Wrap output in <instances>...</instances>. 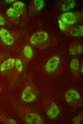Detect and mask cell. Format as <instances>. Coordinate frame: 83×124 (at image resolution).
I'll return each mask as SVG.
<instances>
[{
	"mask_svg": "<svg viewBox=\"0 0 83 124\" xmlns=\"http://www.w3.org/2000/svg\"><path fill=\"white\" fill-rule=\"evenodd\" d=\"M9 100L15 112L26 124H43V118L38 112L30 105L22 104L12 95L9 96Z\"/></svg>",
	"mask_w": 83,
	"mask_h": 124,
	"instance_id": "cell-1",
	"label": "cell"
},
{
	"mask_svg": "<svg viewBox=\"0 0 83 124\" xmlns=\"http://www.w3.org/2000/svg\"><path fill=\"white\" fill-rule=\"evenodd\" d=\"M33 79V73L30 72L28 75L25 86L21 96V99L25 103H31L35 101L38 96L39 91Z\"/></svg>",
	"mask_w": 83,
	"mask_h": 124,
	"instance_id": "cell-2",
	"label": "cell"
},
{
	"mask_svg": "<svg viewBox=\"0 0 83 124\" xmlns=\"http://www.w3.org/2000/svg\"><path fill=\"white\" fill-rule=\"evenodd\" d=\"M63 68L62 61L58 55L50 57L45 63L43 71L46 75L51 77H56L62 73Z\"/></svg>",
	"mask_w": 83,
	"mask_h": 124,
	"instance_id": "cell-3",
	"label": "cell"
},
{
	"mask_svg": "<svg viewBox=\"0 0 83 124\" xmlns=\"http://www.w3.org/2000/svg\"><path fill=\"white\" fill-rule=\"evenodd\" d=\"M29 41L31 44L40 49L47 48L51 45L52 39L46 32L40 31L34 33L31 36Z\"/></svg>",
	"mask_w": 83,
	"mask_h": 124,
	"instance_id": "cell-4",
	"label": "cell"
},
{
	"mask_svg": "<svg viewBox=\"0 0 83 124\" xmlns=\"http://www.w3.org/2000/svg\"><path fill=\"white\" fill-rule=\"evenodd\" d=\"M42 104L44 112L50 119H55L60 114V109L55 102L51 97L48 96L43 97Z\"/></svg>",
	"mask_w": 83,
	"mask_h": 124,
	"instance_id": "cell-5",
	"label": "cell"
},
{
	"mask_svg": "<svg viewBox=\"0 0 83 124\" xmlns=\"http://www.w3.org/2000/svg\"><path fill=\"white\" fill-rule=\"evenodd\" d=\"M64 97L66 102L72 107H78L81 106L83 103V99L80 94L74 88L68 90L65 93Z\"/></svg>",
	"mask_w": 83,
	"mask_h": 124,
	"instance_id": "cell-6",
	"label": "cell"
},
{
	"mask_svg": "<svg viewBox=\"0 0 83 124\" xmlns=\"http://www.w3.org/2000/svg\"><path fill=\"white\" fill-rule=\"evenodd\" d=\"M16 59L10 57L5 60L0 66V73L4 77L11 78L15 68Z\"/></svg>",
	"mask_w": 83,
	"mask_h": 124,
	"instance_id": "cell-7",
	"label": "cell"
},
{
	"mask_svg": "<svg viewBox=\"0 0 83 124\" xmlns=\"http://www.w3.org/2000/svg\"><path fill=\"white\" fill-rule=\"evenodd\" d=\"M23 66L20 58L16 59L14 73L10 83L9 88L12 89L18 80L23 70Z\"/></svg>",
	"mask_w": 83,
	"mask_h": 124,
	"instance_id": "cell-8",
	"label": "cell"
},
{
	"mask_svg": "<svg viewBox=\"0 0 83 124\" xmlns=\"http://www.w3.org/2000/svg\"><path fill=\"white\" fill-rule=\"evenodd\" d=\"M77 12H67L63 13L61 16V19L63 23L68 25L74 24L77 22L80 15Z\"/></svg>",
	"mask_w": 83,
	"mask_h": 124,
	"instance_id": "cell-9",
	"label": "cell"
},
{
	"mask_svg": "<svg viewBox=\"0 0 83 124\" xmlns=\"http://www.w3.org/2000/svg\"><path fill=\"white\" fill-rule=\"evenodd\" d=\"M33 52L31 47L29 45H26L24 47L20 59L23 67H25L32 58Z\"/></svg>",
	"mask_w": 83,
	"mask_h": 124,
	"instance_id": "cell-10",
	"label": "cell"
},
{
	"mask_svg": "<svg viewBox=\"0 0 83 124\" xmlns=\"http://www.w3.org/2000/svg\"><path fill=\"white\" fill-rule=\"evenodd\" d=\"M44 4L43 0H34L31 2L29 8V14L33 16L37 14L43 8Z\"/></svg>",
	"mask_w": 83,
	"mask_h": 124,
	"instance_id": "cell-11",
	"label": "cell"
},
{
	"mask_svg": "<svg viewBox=\"0 0 83 124\" xmlns=\"http://www.w3.org/2000/svg\"><path fill=\"white\" fill-rule=\"evenodd\" d=\"M0 38L2 42L8 46L12 45L14 42V39L11 34L6 29H0Z\"/></svg>",
	"mask_w": 83,
	"mask_h": 124,
	"instance_id": "cell-12",
	"label": "cell"
},
{
	"mask_svg": "<svg viewBox=\"0 0 83 124\" xmlns=\"http://www.w3.org/2000/svg\"><path fill=\"white\" fill-rule=\"evenodd\" d=\"M80 64L78 59L74 57L71 60L69 64V68L74 76L79 77L80 74Z\"/></svg>",
	"mask_w": 83,
	"mask_h": 124,
	"instance_id": "cell-13",
	"label": "cell"
},
{
	"mask_svg": "<svg viewBox=\"0 0 83 124\" xmlns=\"http://www.w3.org/2000/svg\"><path fill=\"white\" fill-rule=\"evenodd\" d=\"M69 52L71 56L81 54L83 53V46L80 43L75 42H72L69 46Z\"/></svg>",
	"mask_w": 83,
	"mask_h": 124,
	"instance_id": "cell-14",
	"label": "cell"
},
{
	"mask_svg": "<svg viewBox=\"0 0 83 124\" xmlns=\"http://www.w3.org/2000/svg\"><path fill=\"white\" fill-rule=\"evenodd\" d=\"M13 7L20 14L23 15L26 12V7L25 4L20 1H17L14 3Z\"/></svg>",
	"mask_w": 83,
	"mask_h": 124,
	"instance_id": "cell-15",
	"label": "cell"
},
{
	"mask_svg": "<svg viewBox=\"0 0 83 124\" xmlns=\"http://www.w3.org/2000/svg\"><path fill=\"white\" fill-rule=\"evenodd\" d=\"M71 35L74 37H78L83 35V26H78L72 28L70 32Z\"/></svg>",
	"mask_w": 83,
	"mask_h": 124,
	"instance_id": "cell-16",
	"label": "cell"
},
{
	"mask_svg": "<svg viewBox=\"0 0 83 124\" xmlns=\"http://www.w3.org/2000/svg\"><path fill=\"white\" fill-rule=\"evenodd\" d=\"M0 120L6 124H17L19 123L14 119L3 114L0 115Z\"/></svg>",
	"mask_w": 83,
	"mask_h": 124,
	"instance_id": "cell-17",
	"label": "cell"
},
{
	"mask_svg": "<svg viewBox=\"0 0 83 124\" xmlns=\"http://www.w3.org/2000/svg\"><path fill=\"white\" fill-rule=\"evenodd\" d=\"M75 5V2L74 0H66L62 4L61 9L63 11H66L73 8Z\"/></svg>",
	"mask_w": 83,
	"mask_h": 124,
	"instance_id": "cell-18",
	"label": "cell"
},
{
	"mask_svg": "<svg viewBox=\"0 0 83 124\" xmlns=\"http://www.w3.org/2000/svg\"><path fill=\"white\" fill-rule=\"evenodd\" d=\"M6 13L8 16L15 18L19 17L21 15L17 11L12 7L8 9L6 11Z\"/></svg>",
	"mask_w": 83,
	"mask_h": 124,
	"instance_id": "cell-19",
	"label": "cell"
},
{
	"mask_svg": "<svg viewBox=\"0 0 83 124\" xmlns=\"http://www.w3.org/2000/svg\"><path fill=\"white\" fill-rule=\"evenodd\" d=\"M83 113L82 111L75 116L72 120V123L74 124H80L83 123Z\"/></svg>",
	"mask_w": 83,
	"mask_h": 124,
	"instance_id": "cell-20",
	"label": "cell"
},
{
	"mask_svg": "<svg viewBox=\"0 0 83 124\" xmlns=\"http://www.w3.org/2000/svg\"><path fill=\"white\" fill-rule=\"evenodd\" d=\"M6 20L4 16L0 13V26H3L6 24Z\"/></svg>",
	"mask_w": 83,
	"mask_h": 124,
	"instance_id": "cell-21",
	"label": "cell"
},
{
	"mask_svg": "<svg viewBox=\"0 0 83 124\" xmlns=\"http://www.w3.org/2000/svg\"><path fill=\"white\" fill-rule=\"evenodd\" d=\"M7 56V54L5 53L0 52V66Z\"/></svg>",
	"mask_w": 83,
	"mask_h": 124,
	"instance_id": "cell-22",
	"label": "cell"
},
{
	"mask_svg": "<svg viewBox=\"0 0 83 124\" xmlns=\"http://www.w3.org/2000/svg\"><path fill=\"white\" fill-rule=\"evenodd\" d=\"M80 72L82 75H83V62L82 60L81 62L80 66Z\"/></svg>",
	"mask_w": 83,
	"mask_h": 124,
	"instance_id": "cell-23",
	"label": "cell"
},
{
	"mask_svg": "<svg viewBox=\"0 0 83 124\" xmlns=\"http://www.w3.org/2000/svg\"><path fill=\"white\" fill-rule=\"evenodd\" d=\"M15 1V0H5V1H6V2L7 3H11V2H12L14 1Z\"/></svg>",
	"mask_w": 83,
	"mask_h": 124,
	"instance_id": "cell-24",
	"label": "cell"
},
{
	"mask_svg": "<svg viewBox=\"0 0 83 124\" xmlns=\"http://www.w3.org/2000/svg\"><path fill=\"white\" fill-rule=\"evenodd\" d=\"M2 90V88H1V87H0V91H1Z\"/></svg>",
	"mask_w": 83,
	"mask_h": 124,
	"instance_id": "cell-25",
	"label": "cell"
}]
</instances>
